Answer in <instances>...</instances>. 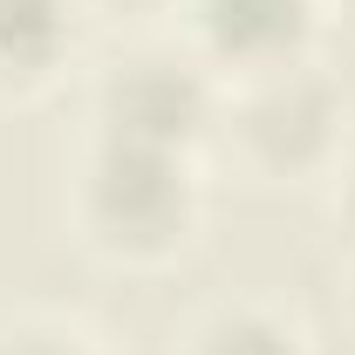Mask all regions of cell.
Segmentation results:
<instances>
[{
    "label": "cell",
    "mask_w": 355,
    "mask_h": 355,
    "mask_svg": "<svg viewBox=\"0 0 355 355\" xmlns=\"http://www.w3.org/2000/svg\"><path fill=\"white\" fill-rule=\"evenodd\" d=\"M198 178L178 150H137L89 137L76 184H69V225L96 260L110 266H164L198 232Z\"/></svg>",
    "instance_id": "1"
},
{
    "label": "cell",
    "mask_w": 355,
    "mask_h": 355,
    "mask_svg": "<svg viewBox=\"0 0 355 355\" xmlns=\"http://www.w3.org/2000/svg\"><path fill=\"white\" fill-rule=\"evenodd\" d=\"M342 123H349V103H342V89L314 69V55L294 62V69L232 83L225 89V110H219L225 150L253 178H266V184L328 178L335 157H342V144H349Z\"/></svg>",
    "instance_id": "2"
},
{
    "label": "cell",
    "mask_w": 355,
    "mask_h": 355,
    "mask_svg": "<svg viewBox=\"0 0 355 355\" xmlns=\"http://www.w3.org/2000/svg\"><path fill=\"white\" fill-rule=\"evenodd\" d=\"M219 110H225V83L191 48H164V42L123 48L89 83V137H103V144L191 157L219 130Z\"/></svg>",
    "instance_id": "3"
},
{
    "label": "cell",
    "mask_w": 355,
    "mask_h": 355,
    "mask_svg": "<svg viewBox=\"0 0 355 355\" xmlns=\"http://www.w3.org/2000/svg\"><path fill=\"white\" fill-rule=\"evenodd\" d=\"M321 7L328 0H184L178 21H184V48L232 89L308 62Z\"/></svg>",
    "instance_id": "4"
},
{
    "label": "cell",
    "mask_w": 355,
    "mask_h": 355,
    "mask_svg": "<svg viewBox=\"0 0 355 355\" xmlns=\"http://www.w3.org/2000/svg\"><path fill=\"white\" fill-rule=\"evenodd\" d=\"M83 0H0V96L48 89L83 48Z\"/></svg>",
    "instance_id": "5"
},
{
    "label": "cell",
    "mask_w": 355,
    "mask_h": 355,
    "mask_svg": "<svg viewBox=\"0 0 355 355\" xmlns=\"http://www.w3.org/2000/svg\"><path fill=\"white\" fill-rule=\"evenodd\" d=\"M178 355H308V342L287 314L260 308V301H225L184 328Z\"/></svg>",
    "instance_id": "6"
},
{
    "label": "cell",
    "mask_w": 355,
    "mask_h": 355,
    "mask_svg": "<svg viewBox=\"0 0 355 355\" xmlns=\"http://www.w3.org/2000/svg\"><path fill=\"white\" fill-rule=\"evenodd\" d=\"M0 355H110V349L62 314H21L0 328Z\"/></svg>",
    "instance_id": "7"
},
{
    "label": "cell",
    "mask_w": 355,
    "mask_h": 355,
    "mask_svg": "<svg viewBox=\"0 0 355 355\" xmlns=\"http://www.w3.org/2000/svg\"><path fill=\"white\" fill-rule=\"evenodd\" d=\"M89 14H103V21H130V28H150V21H171L184 14V0H83Z\"/></svg>",
    "instance_id": "8"
},
{
    "label": "cell",
    "mask_w": 355,
    "mask_h": 355,
    "mask_svg": "<svg viewBox=\"0 0 355 355\" xmlns=\"http://www.w3.org/2000/svg\"><path fill=\"white\" fill-rule=\"evenodd\" d=\"M335 219H342V232H349V246H355V144H342V157H335Z\"/></svg>",
    "instance_id": "9"
},
{
    "label": "cell",
    "mask_w": 355,
    "mask_h": 355,
    "mask_svg": "<svg viewBox=\"0 0 355 355\" xmlns=\"http://www.w3.org/2000/svg\"><path fill=\"white\" fill-rule=\"evenodd\" d=\"M335 7H342V14H349V21H355V0H335Z\"/></svg>",
    "instance_id": "10"
},
{
    "label": "cell",
    "mask_w": 355,
    "mask_h": 355,
    "mask_svg": "<svg viewBox=\"0 0 355 355\" xmlns=\"http://www.w3.org/2000/svg\"><path fill=\"white\" fill-rule=\"evenodd\" d=\"M349 301H355V266H349Z\"/></svg>",
    "instance_id": "11"
}]
</instances>
